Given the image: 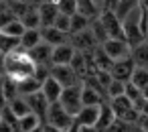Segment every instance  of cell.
I'll return each mask as SVG.
<instances>
[{"label": "cell", "instance_id": "obj_23", "mask_svg": "<svg viewBox=\"0 0 148 132\" xmlns=\"http://www.w3.org/2000/svg\"><path fill=\"white\" fill-rule=\"evenodd\" d=\"M77 12H81L89 19H97L101 14L99 6L95 4V0H77Z\"/></svg>", "mask_w": 148, "mask_h": 132}, {"label": "cell", "instance_id": "obj_19", "mask_svg": "<svg viewBox=\"0 0 148 132\" xmlns=\"http://www.w3.org/2000/svg\"><path fill=\"white\" fill-rule=\"evenodd\" d=\"M39 43H43V33H41V29H27L25 35L21 37V47H25L27 51H31V49L37 47Z\"/></svg>", "mask_w": 148, "mask_h": 132}, {"label": "cell", "instance_id": "obj_30", "mask_svg": "<svg viewBox=\"0 0 148 132\" xmlns=\"http://www.w3.org/2000/svg\"><path fill=\"white\" fill-rule=\"evenodd\" d=\"M91 21H93V19H89V16L81 14V12L73 14V16H71V35H75V33H81V31L89 29V27H91Z\"/></svg>", "mask_w": 148, "mask_h": 132}, {"label": "cell", "instance_id": "obj_5", "mask_svg": "<svg viewBox=\"0 0 148 132\" xmlns=\"http://www.w3.org/2000/svg\"><path fill=\"white\" fill-rule=\"evenodd\" d=\"M99 21L103 23V27H106L110 39H124V41H126L124 23H122V19H120L114 10H103V12L99 14Z\"/></svg>", "mask_w": 148, "mask_h": 132}, {"label": "cell", "instance_id": "obj_1", "mask_svg": "<svg viewBox=\"0 0 148 132\" xmlns=\"http://www.w3.org/2000/svg\"><path fill=\"white\" fill-rule=\"evenodd\" d=\"M4 75L14 79V81H21V79H27V77H33L35 75V61L31 59L29 51L25 47H18L14 49L12 53L6 55V65H4Z\"/></svg>", "mask_w": 148, "mask_h": 132}, {"label": "cell", "instance_id": "obj_11", "mask_svg": "<svg viewBox=\"0 0 148 132\" xmlns=\"http://www.w3.org/2000/svg\"><path fill=\"white\" fill-rule=\"evenodd\" d=\"M25 98H27V102H29V106H31V112L37 114V116L45 122V118H47V114H49V108H51L49 100L45 98V94H43V91H37V94H31V96H25Z\"/></svg>", "mask_w": 148, "mask_h": 132}, {"label": "cell", "instance_id": "obj_48", "mask_svg": "<svg viewBox=\"0 0 148 132\" xmlns=\"http://www.w3.org/2000/svg\"><path fill=\"white\" fill-rule=\"evenodd\" d=\"M140 6L142 8H148V0H140Z\"/></svg>", "mask_w": 148, "mask_h": 132}, {"label": "cell", "instance_id": "obj_28", "mask_svg": "<svg viewBox=\"0 0 148 132\" xmlns=\"http://www.w3.org/2000/svg\"><path fill=\"white\" fill-rule=\"evenodd\" d=\"M8 108H10L18 118H23V116L31 114V106H29V102H27V98H25V96H18V98L10 100V102H8Z\"/></svg>", "mask_w": 148, "mask_h": 132}, {"label": "cell", "instance_id": "obj_40", "mask_svg": "<svg viewBox=\"0 0 148 132\" xmlns=\"http://www.w3.org/2000/svg\"><path fill=\"white\" fill-rule=\"evenodd\" d=\"M4 65H6V55L0 51V75H4V69H6Z\"/></svg>", "mask_w": 148, "mask_h": 132}, {"label": "cell", "instance_id": "obj_14", "mask_svg": "<svg viewBox=\"0 0 148 132\" xmlns=\"http://www.w3.org/2000/svg\"><path fill=\"white\" fill-rule=\"evenodd\" d=\"M41 33H43V41H45V43H49L51 47L65 45V43H69V37H71V35H67V33L59 31L57 27H43V29H41Z\"/></svg>", "mask_w": 148, "mask_h": 132}, {"label": "cell", "instance_id": "obj_34", "mask_svg": "<svg viewBox=\"0 0 148 132\" xmlns=\"http://www.w3.org/2000/svg\"><path fill=\"white\" fill-rule=\"evenodd\" d=\"M120 96H126V81H120V79H114L108 87V100L112 98H120Z\"/></svg>", "mask_w": 148, "mask_h": 132}, {"label": "cell", "instance_id": "obj_24", "mask_svg": "<svg viewBox=\"0 0 148 132\" xmlns=\"http://www.w3.org/2000/svg\"><path fill=\"white\" fill-rule=\"evenodd\" d=\"M138 8H140V0H120L114 12L124 21L128 14H132V12H134V10H138Z\"/></svg>", "mask_w": 148, "mask_h": 132}, {"label": "cell", "instance_id": "obj_37", "mask_svg": "<svg viewBox=\"0 0 148 132\" xmlns=\"http://www.w3.org/2000/svg\"><path fill=\"white\" fill-rule=\"evenodd\" d=\"M130 130H132V126H130L128 122H124V120L116 118V120H114V124H112L106 132H130Z\"/></svg>", "mask_w": 148, "mask_h": 132}, {"label": "cell", "instance_id": "obj_25", "mask_svg": "<svg viewBox=\"0 0 148 132\" xmlns=\"http://www.w3.org/2000/svg\"><path fill=\"white\" fill-rule=\"evenodd\" d=\"M132 57H134V61H136L138 67H146L148 69V41L136 45L132 49Z\"/></svg>", "mask_w": 148, "mask_h": 132}, {"label": "cell", "instance_id": "obj_45", "mask_svg": "<svg viewBox=\"0 0 148 132\" xmlns=\"http://www.w3.org/2000/svg\"><path fill=\"white\" fill-rule=\"evenodd\" d=\"M95 4L99 6V10H101V12L106 10V0H95Z\"/></svg>", "mask_w": 148, "mask_h": 132}, {"label": "cell", "instance_id": "obj_3", "mask_svg": "<svg viewBox=\"0 0 148 132\" xmlns=\"http://www.w3.org/2000/svg\"><path fill=\"white\" fill-rule=\"evenodd\" d=\"M59 104L71 114V116H77L83 108V81L81 83H75L71 87H65L63 94H61V100Z\"/></svg>", "mask_w": 148, "mask_h": 132}, {"label": "cell", "instance_id": "obj_47", "mask_svg": "<svg viewBox=\"0 0 148 132\" xmlns=\"http://www.w3.org/2000/svg\"><path fill=\"white\" fill-rule=\"evenodd\" d=\"M142 96H144V100L148 102V87H144V89H142Z\"/></svg>", "mask_w": 148, "mask_h": 132}, {"label": "cell", "instance_id": "obj_43", "mask_svg": "<svg viewBox=\"0 0 148 132\" xmlns=\"http://www.w3.org/2000/svg\"><path fill=\"white\" fill-rule=\"evenodd\" d=\"M43 132H63V130H59V128H55L51 124H43Z\"/></svg>", "mask_w": 148, "mask_h": 132}, {"label": "cell", "instance_id": "obj_26", "mask_svg": "<svg viewBox=\"0 0 148 132\" xmlns=\"http://www.w3.org/2000/svg\"><path fill=\"white\" fill-rule=\"evenodd\" d=\"M25 31H27V27L23 25V21H21V19H14L12 23H8L6 27H2V29H0V33H2V35L14 37V39H21V37L25 35Z\"/></svg>", "mask_w": 148, "mask_h": 132}, {"label": "cell", "instance_id": "obj_13", "mask_svg": "<svg viewBox=\"0 0 148 132\" xmlns=\"http://www.w3.org/2000/svg\"><path fill=\"white\" fill-rule=\"evenodd\" d=\"M75 53H77V49H75L71 43L53 47V65H71Z\"/></svg>", "mask_w": 148, "mask_h": 132}, {"label": "cell", "instance_id": "obj_7", "mask_svg": "<svg viewBox=\"0 0 148 132\" xmlns=\"http://www.w3.org/2000/svg\"><path fill=\"white\" fill-rule=\"evenodd\" d=\"M69 43H71L77 51H81V53H91V51H95V49L99 47V43H97L95 35L91 33V29H85V31H81V33L71 35V37H69Z\"/></svg>", "mask_w": 148, "mask_h": 132}, {"label": "cell", "instance_id": "obj_38", "mask_svg": "<svg viewBox=\"0 0 148 132\" xmlns=\"http://www.w3.org/2000/svg\"><path fill=\"white\" fill-rule=\"evenodd\" d=\"M14 19H16V14H14L10 8H8V10H4L2 14H0V29H2V27H6L8 23H12Z\"/></svg>", "mask_w": 148, "mask_h": 132}, {"label": "cell", "instance_id": "obj_52", "mask_svg": "<svg viewBox=\"0 0 148 132\" xmlns=\"http://www.w3.org/2000/svg\"><path fill=\"white\" fill-rule=\"evenodd\" d=\"M0 35H2V33H0Z\"/></svg>", "mask_w": 148, "mask_h": 132}, {"label": "cell", "instance_id": "obj_21", "mask_svg": "<svg viewBox=\"0 0 148 132\" xmlns=\"http://www.w3.org/2000/svg\"><path fill=\"white\" fill-rule=\"evenodd\" d=\"M18 83V91H21V96H31V94H37V91H41V87H43V83L33 75V77H27V79H21V81H16Z\"/></svg>", "mask_w": 148, "mask_h": 132}, {"label": "cell", "instance_id": "obj_2", "mask_svg": "<svg viewBox=\"0 0 148 132\" xmlns=\"http://www.w3.org/2000/svg\"><path fill=\"white\" fill-rule=\"evenodd\" d=\"M140 21H142V6L138 10H134L132 14H128L122 23H124V33H126V41L132 45V49L140 43L146 41V37L142 35V27H140Z\"/></svg>", "mask_w": 148, "mask_h": 132}, {"label": "cell", "instance_id": "obj_36", "mask_svg": "<svg viewBox=\"0 0 148 132\" xmlns=\"http://www.w3.org/2000/svg\"><path fill=\"white\" fill-rule=\"evenodd\" d=\"M55 27H57L59 31L71 35V16H67V14H59V19L55 21Z\"/></svg>", "mask_w": 148, "mask_h": 132}, {"label": "cell", "instance_id": "obj_29", "mask_svg": "<svg viewBox=\"0 0 148 132\" xmlns=\"http://www.w3.org/2000/svg\"><path fill=\"white\" fill-rule=\"evenodd\" d=\"M21 21H23V25H25L27 29H41L43 25H41V14H39V4H37V6H31V10H29Z\"/></svg>", "mask_w": 148, "mask_h": 132}, {"label": "cell", "instance_id": "obj_42", "mask_svg": "<svg viewBox=\"0 0 148 132\" xmlns=\"http://www.w3.org/2000/svg\"><path fill=\"white\" fill-rule=\"evenodd\" d=\"M79 132H101L95 126H79Z\"/></svg>", "mask_w": 148, "mask_h": 132}, {"label": "cell", "instance_id": "obj_51", "mask_svg": "<svg viewBox=\"0 0 148 132\" xmlns=\"http://www.w3.org/2000/svg\"><path fill=\"white\" fill-rule=\"evenodd\" d=\"M0 122H2V110H0Z\"/></svg>", "mask_w": 148, "mask_h": 132}, {"label": "cell", "instance_id": "obj_41", "mask_svg": "<svg viewBox=\"0 0 148 132\" xmlns=\"http://www.w3.org/2000/svg\"><path fill=\"white\" fill-rule=\"evenodd\" d=\"M120 0H106V10H116Z\"/></svg>", "mask_w": 148, "mask_h": 132}, {"label": "cell", "instance_id": "obj_39", "mask_svg": "<svg viewBox=\"0 0 148 132\" xmlns=\"http://www.w3.org/2000/svg\"><path fill=\"white\" fill-rule=\"evenodd\" d=\"M8 106V100H6V91H4V75H0V110H4Z\"/></svg>", "mask_w": 148, "mask_h": 132}, {"label": "cell", "instance_id": "obj_44", "mask_svg": "<svg viewBox=\"0 0 148 132\" xmlns=\"http://www.w3.org/2000/svg\"><path fill=\"white\" fill-rule=\"evenodd\" d=\"M140 114H142V116H148V102H144V104H142V108H140Z\"/></svg>", "mask_w": 148, "mask_h": 132}, {"label": "cell", "instance_id": "obj_35", "mask_svg": "<svg viewBox=\"0 0 148 132\" xmlns=\"http://www.w3.org/2000/svg\"><path fill=\"white\" fill-rule=\"evenodd\" d=\"M57 6L61 14H67V16L77 14V0H57Z\"/></svg>", "mask_w": 148, "mask_h": 132}, {"label": "cell", "instance_id": "obj_32", "mask_svg": "<svg viewBox=\"0 0 148 132\" xmlns=\"http://www.w3.org/2000/svg\"><path fill=\"white\" fill-rule=\"evenodd\" d=\"M89 29H91V33L95 35V39H97L99 45H103V43L110 39V37H108V31H106V27H103V23L99 21V16L91 21V27H89Z\"/></svg>", "mask_w": 148, "mask_h": 132}, {"label": "cell", "instance_id": "obj_31", "mask_svg": "<svg viewBox=\"0 0 148 132\" xmlns=\"http://www.w3.org/2000/svg\"><path fill=\"white\" fill-rule=\"evenodd\" d=\"M21 47V39H14V37H8V35H0V51L4 55L12 53L14 49Z\"/></svg>", "mask_w": 148, "mask_h": 132}, {"label": "cell", "instance_id": "obj_22", "mask_svg": "<svg viewBox=\"0 0 148 132\" xmlns=\"http://www.w3.org/2000/svg\"><path fill=\"white\" fill-rule=\"evenodd\" d=\"M110 104H112V110L116 112V116H118V118H122L128 110H132V108H134V104H132V100H130L128 96L112 98V100H110Z\"/></svg>", "mask_w": 148, "mask_h": 132}, {"label": "cell", "instance_id": "obj_20", "mask_svg": "<svg viewBox=\"0 0 148 132\" xmlns=\"http://www.w3.org/2000/svg\"><path fill=\"white\" fill-rule=\"evenodd\" d=\"M45 122L37 116V114H27V116H23V118H18V128H21V132H33V130H39L41 126H43Z\"/></svg>", "mask_w": 148, "mask_h": 132}, {"label": "cell", "instance_id": "obj_46", "mask_svg": "<svg viewBox=\"0 0 148 132\" xmlns=\"http://www.w3.org/2000/svg\"><path fill=\"white\" fill-rule=\"evenodd\" d=\"M130 132H146V130H142L140 126H132V130H130Z\"/></svg>", "mask_w": 148, "mask_h": 132}, {"label": "cell", "instance_id": "obj_9", "mask_svg": "<svg viewBox=\"0 0 148 132\" xmlns=\"http://www.w3.org/2000/svg\"><path fill=\"white\" fill-rule=\"evenodd\" d=\"M136 67H138V65H136L134 57H126V59L114 61V67H112V77L128 83V81H132V75H134Z\"/></svg>", "mask_w": 148, "mask_h": 132}, {"label": "cell", "instance_id": "obj_12", "mask_svg": "<svg viewBox=\"0 0 148 132\" xmlns=\"http://www.w3.org/2000/svg\"><path fill=\"white\" fill-rule=\"evenodd\" d=\"M31 59L35 61V65H53V47L49 43H39L37 47H33L29 51Z\"/></svg>", "mask_w": 148, "mask_h": 132}, {"label": "cell", "instance_id": "obj_27", "mask_svg": "<svg viewBox=\"0 0 148 132\" xmlns=\"http://www.w3.org/2000/svg\"><path fill=\"white\" fill-rule=\"evenodd\" d=\"M106 98L89 85H83V106H101Z\"/></svg>", "mask_w": 148, "mask_h": 132}, {"label": "cell", "instance_id": "obj_8", "mask_svg": "<svg viewBox=\"0 0 148 132\" xmlns=\"http://www.w3.org/2000/svg\"><path fill=\"white\" fill-rule=\"evenodd\" d=\"M51 77H55L63 87H71L75 83H81V77L71 65H53L51 67Z\"/></svg>", "mask_w": 148, "mask_h": 132}, {"label": "cell", "instance_id": "obj_15", "mask_svg": "<svg viewBox=\"0 0 148 132\" xmlns=\"http://www.w3.org/2000/svg\"><path fill=\"white\" fill-rule=\"evenodd\" d=\"M97 118H99V106H83L81 112L75 116L77 126H95L97 128Z\"/></svg>", "mask_w": 148, "mask_h": 132}, {"label": "cell", "instance_id": "obj_6", "mask_svg": "<svg viewBox=\"0 0 148 132\" xmlns=\"http://www.w3.org/2000/svg\"><path fill=\"white\" fill-rule=\"evenodd\" d=\"M103 51L108 53V57L112 61H120L126 57H132V45L124 39H108L103 45Z\"/></svg>", "mask_w": 148, "mask_h": 132}, {"label": "cell", "instance_id": "obj_16", "mask_svg": "<svg viewBox=\"0 0 148 132\" xmlns=\"http://www.w3.org/2000/svg\"><path fill=\"white\" fill-rule=\"evenodd\" d=\"M63 89H65V87H63L55 77H49V79L43 83V87H41V91L45 94V98L49 100V104H57V102L61 100Z\"/></svg>", "mask_w": 148, "mask_h": 132}, {"label": "cell", "instance_id": "obj_17", "mask_svg": "<svg viewBox=\"0 0 148 132\" xmlns=\"http://www.w3.org/2000/svg\"><path fill=\"white\" fill-rule=\"evenodd\" d=\"M118 116H116V112L112 110V104H110V100H106L101 106H99V118H97V130H101V132H106L112 124H114V120H116Z\"/></svg>", "mask_w": 148, "mask_h": 132}, {"label": "cell", "instance_id": "obj_10", "mask_svg": "<svg viewBox=\"0 0 148 132\" xmlns=\"http://www.w3.org/2000/svg\"><path fill=\"white\" fill-rule=\"evenodd\" d=\"M39 14H41V25L43 27H55V21L59 19L61 10L57 6V2H53V0H43V2H39Z\"/></svg>", "mask_w": 148, "mask_h": 132}, {"label": "cell", "instance_id": "obj_33", "mask_svg": "<svg viewBox=\"0 0 148 132\" xmlns=\"http://www.w3.org/2000/svg\"><path fill=\"white\" fill-rule=\"evenodd\" d=\"M132 83L138 85L140 89L148 87V69H146V67H136V71H134V75H132Z\"/></svg>", "mask_w": 148, "mask_h": 132}, {"label": "cell", "instance_id": "obj_50", "mask_svg": "<svg viewBox=\"0 0 148 132\" xmlns=\"http://www.w3.org/2000/svg\"><path fill=\"white\" fill-rule=\"evenodd\" d=\"M33 132H43V126H41V128H39V130H33Z\"/></svg>", "mask_w": 148, "mask_h": 132}, {"label": "cell", "instance_id": "obj_49", "mask_svg": "<svg viewBox=\"0 0 148 132\" xmlns=\"http://www.w3.org/2000/svg\"><path fill=\"white\" fill-rule=\"evenodd\" d=\"M69 132H79V126H77V124H75V126H73V128H71V130H69Z\"/></svg>", "mask_w": 148, "mask_h": 132}, {"label": "cell", "instance_id": "obj_18", "mask_svg": "<svg viewBox=\"0 0 148 132\" xmlns=\"http://www.w3.org/2000/svg\"><path fill=\"white\" fill-rule=\"evenodd\" d=\"M91 57H93V67H95V73H97V71H112L114 61L108 57V53L103 51V47H101V45H99L95 51H91Z\"/></svg>", "mask_w": 148, "mask_h": 132}, {"label": "cell", "instance_id": "obj_4", "mask_svg": "<svg viewBox=\"0 0 148 132\" xmlns=\"http://www.w3.org/2000/svg\"><path fill=\"white\" fill-rule=\"evenodd\" d=\"M45 124H51V126H55V128H59V130H63V132H69L77 122H75V116H71V114L57 102V104H51L49 114H47V118H45Z\"/></svg>", "mask_w": 148, "mask_h": 132}]
</instances>
